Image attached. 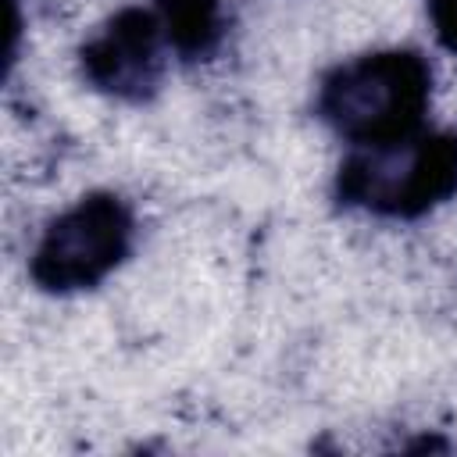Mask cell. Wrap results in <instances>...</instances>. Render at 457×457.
I'll return each mask as SVG.
<instances>
[{"mask_svg": "<svg viewBox=\"0 0 457 457\" xmlns=\"http://www.w3.org/2000/svg\"><path fill=\"white\" fill-rule=\"evenodd\" d=\"M125 221L114 204H86L50 228L36 271L50 286H79L96 278L121 250Z\"/></svg>", "mask_w": 457, "mask_h": 457, "instance_id": "obj_2", "label": "cell"}, {"mask_svg": "<svg viewBox=\"0 0 457 457\" xmlns=\"http://www.w3.org/2000/svg\"><path fill=\"white\" fill-rule=\"evenodd\" d=\"M432 11H436V25L443 39L457 46V0H432Z\"/></svg>", "mask_w": 457, "mask_h": 457, "instance_id": "obj_3", "label": "cell"}, {"mask_svg": "<svg viewBox=\"0 0 457 457\" xmlns=\"http://www.w3.org/2000/svg\"><path fill=\"white\" fill-rule=\"evenodd\" d=\"M421 107V68L407 57H386L350 68L332 89V111L343 129L375 139L403 136Z\"/></svg>", "mask_w": 457, "mask_h": 457, "instance_id": "obj_1", "label": "cell"}]
</instances>
